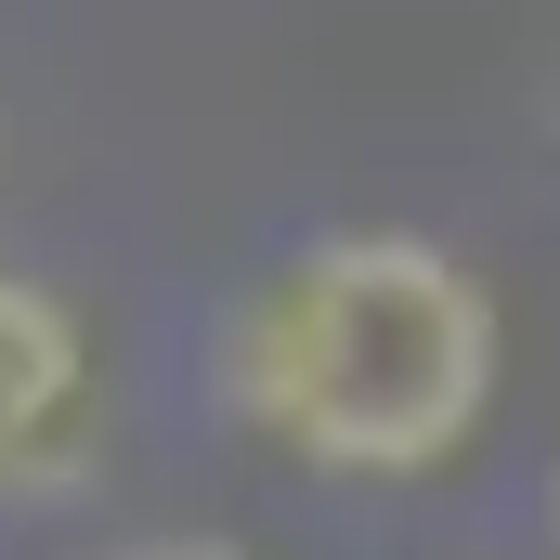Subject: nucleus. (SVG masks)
Wrapping results in <instances>:
<instances>
[{
    "mask_svg": "<svg viewBox=\"0 0 560 560\" xmlns=\"http://www.w3.org/2000/svg\"><path fill=\"white\" fill-rule=\"evenodd\" d=\"M548 535H560V469H548Z\"/></svg>",
    "mask_w": 560,
    "mask_h": 560,
    "instance_id": "20e7f679",
    "label": "nucleus"
},
{
    "mask_svg": "<svg viewBox=\"0 0 560 560\" xmlns=\"http://www.w3.org/2000/svg\"><path fill=\"white\" fill-rule=\"evenodd\" d=\"M105 443V365L92 326L39 275H0V495H66Z\"/></svg>",
    "mask_w": 560,
    "mask_h": 560,
    "instance_id": "f03ea898",
    "label": "nucleus"
},
{
    "mask_svg": "<svg viewBox=\"0 0 560 560\" xmlns=\"http://www.w3.org/2000/svg\"><path fill=\"white\" fill-rule=\"evenodd\" d=\"M209 378L300 469L418 482L495 405V287L430 235L339 222V235H300L287 261H261L222 300Z\"/></svg>",
    "mask_w": 560,
    "mask_h": 560,
    "instance_id": "f257e3e1",
    "label": "nucleus"
},
{
    "mask_svg": "<svg viewBox=\"0 0 560 560\" xmlns=\"http://www.w3.org/2000/svg\"><path fill=\"white\" fill-rule=\"evenodd\" d=\"M118 560H248V548H222V535H143V548H118Z\"/></svg>",
    "mask_w": 560,
    "mask_h": 560,
    "instance_id": "7ed1b4c3",
    "label": "nucleus"
}]
</instances>
